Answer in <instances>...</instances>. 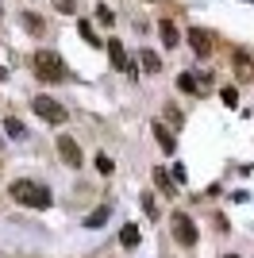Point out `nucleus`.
Segmentation results:
<instances>
[{"label": "nucleus", "instance_id": "1", "mask_svg": "<svg viewBox=\"0 0 254 258\" xmlns=\"http://www.w3.org/2000/svg\"><path fill=\"white\" fill-rule=\"evenodd\" d=\"M12 201L23 208H50V189L42 181H31V177H20V181H12Z\"/></svg>", "mask_w": 254, "mask_h": 258}, {"label": "nucleus", "instance_id": "2", "mask_svg": "<svg viewBox=\"0 0 254 258\" xmlns=\"http://www.w3.org/2000/svg\"><path fill=\"white\" fill-rule=\"evenodd\" d=\"M31 74L39 77V81H46V85H58V81H66V62L58 50H35L31 54Z\"/></svg>", "mask_w": 254, "mask_h": 258}, {"label": "nucleus", "instance_id": "3", "mask_svg": "<svg viewBox=\"0 0 254 258\" xmlns=\"http://www.w3.org/2000/svg\"><path fill=\"white\" fill-rule=\"evenodd\" d=\"M169 227H173V239L181 247H197V224H193L189 212H173L169 216Z\"/></svg>", "mask_w": 254, "mask_h": 258}, {"label": "nucleus", "instance_id": "4", "mask_svg": "<svg viewBox=\"0 0 254 258\" xmlns=\"http://www.w3.org/2000/svg\"><path fill=\"white\" fill-rule=\"evenodd\" d=\"M31 108H35V116H39V119L54 123V127H58V123H66V108L58 104L54 97H31Z\"/></svg>", "mask_w": 254, "mask_h": 258}, {"label": "nucleus", "instance_id": "5", "mask_svg": "<svg viewBox=\"0 0 254 258\" xmlns=\"http://www.w3.org/2000/svg\"><path fill=\"white\" fill-rule=\"evenodd\" d=\"M58 154H62V162L70 166V170H77V166L85 162V158H81V147H77L70 135H58Z\"/></svg>", "mask_w": 254, "mask_h": 258}, {"label": "nucleus", "instance_id": "6", "mask_svg": "<svg viewBox=\"0 0 254 258\" xmlns=\"http://www.w3.org/2000/svg\"><path fill=\"white\" fill-rule=\"evenodd\" d=\"M108 58H112V70H119V74H131V62H127V50L119 39H108Z\"/></svg>", "mask_w": 254, "mask_h": 258}, {"label": "nucleus", "instance_id": "7", "mask_svg": "<svg viewBox=\"0 0 254 258\" xmlns=\"http://www.w3.org/2000/svg\"><path fill=\"white\" fill-rule=\"evenodd\" d=\"M189 46L201 54V58H208L216 43H212V35H208V31H201V27H189Z\"/></svg>", "mask_w": 254, "mask_h": 258}, {"label": "nucleus", "instance_id": "8", "mask_svg": "<svg viewBox=\"0 0 254 258\" xmlns=\"http://www.w3.org/2000/svg\"><path fill=\"white\" fill-rule=\"evenodd\" d=\"M154 139H158V147H162L166 154L177 151V139H173V131H169L166 123H158V119H154Z\"/></svg>", "mask_w": 254, "mask_h": 258}, {"label": "nucleus", "instance_id": "9", "mask_svg": "<svg viewBox=\"0 0 254 258\" xmlns=\"http://www.w3.org/2000/svg\"><path fill=\"white\" fill-rule=\"evenodd\" d=\"M154 185H158V189H162L166 197H177V193H181V189H177V181H173V177H169L166 170H158V166H154Z\"/></svg>", "mask_w": 254, "mask_h": 258}, {"label": "nucleus", "instance_id": "10", "mask_svg": "<svg viewBox=\"0 0 254 258\" xmlns=\"http://www.w3.org/2000/svg\"><path fill=\"white\" fill-rule=\"evenodd\" d=\"M108 216H112V205H96L93 212L85 216V227H104V224H108Z\"/></svg>", "mask_w": 254, "mask_h": 258}, {"label": "nucleus", "instance_id": "11", "mask_svg": "<svg viewBox=\"0 0 254 258\" xmlns=\"http://www.w3.org/2000/svg\"><path fill=\"white\" fill-rule=\"evenodd\" d=\"M158 35H162V43H166V46H177L181 43V31L173 27V20H158Z\"/></svg>", "mask_w": 254, "mask_h": 258}, {"label": "nucleus", "instance_id": "12", "mask_svg": "<svg viewBox=\"0 0 254 258\" xmlns=\"http://www.w3.org/2000/svg\"><path fill=\"white\" fill-rule=\"evenodd\" d=\"M177 89H181V93H189V97H201V81H197L193 74H181L177 77Z\"/></svg>", "mask_w": 254, "mask_h": 258}, {"label": "nucleus", "instance_id": "13", "mask_svg": "<svg viewBox=\"0 0 254 258\" xmlns=\"http://www.w3.org/2000/svg\"><path fill=\"white\" fill-rule=\"evenodd\" d=\"M77 31H81V39H85L89 46H100V35L93 31V23H89V20H81V23H77Z\"/></svg>", "mask_w": 254, "mask_h": 258}, {"label": "nucleus", "instance_id": "14", "mask_svg": "<svg viewBox=\"0 0 254 258\" xmlns=\"http://www.w3.org/2000/svg\"><path fill=\"white\" fill-rule=\"evenodd\" d=\"M119 243H123V247H139V227H135V224H123V231H119Z\"/></svg>", "mask_w": 254, "mask_h": 258}, {"label": "nucleus", "instance_id": "15", "mask_svg": "<svg viewBox=\"0 0 254 258\" xmlns=\"http://www.w3.org/2000/svg\"><path fill=\"white\" fill-rule=\"evenodd\" d=\"M239 62V81H254V62H246V54H235Z\"/></svg>", "mask_w": 254, "mask_h": 258}, {"label": "nucleus", "instance_id": "16", "mask_svg": "<svg viewBox=\"0 0 254 258\" xmlns=\"http://www.w3.org/2000/svg\"><path fill=\"white\" fill-rule=\"evenodd\" d=\"M139 62H143V70H150V74H158V70H162V62H158V54H154V50H143V54H139Z\"/></svg>", "mask_w": 254, "mask_h": 258}, {"label": "nucleus", "instance_id": "17", "mask_svg": "<svg viewBox=\"0 0 254 258\" xmlns=\"http://www.w3.org/2000/svg\"><path fill=\"white\" fill-rule=\"evenodd\" d=\"M4 131H8L12 139H23V135H27V127H23V123H20L16 116H8V119H4Z\"/></svg>", "mask_w": 254, "mask_h": 258}, {"label": "nucleus", "instance_id": "18", "mask_svg": "<svg viewBox=\"0 0 254 258\" xmlns=\"http://www.w3.org/2000/svg\"><path fill=\"white\" fill-rule=\"evenodd\" d=\"M139 205H143V212H147L150 220H158V205H154V197H150V193H143V201H139Z\"/></svg>", "mask_w": 254, "mask_h": 258}, {"label": "nucleus", "instance_id": "19", "mask_svg": "<svg viewBox=\"0 0 254 258\" xmlns=\"http://www.w3.org/2000/svg\"><path fill=\"white\" fill-rule=\"evenodd\" d=\"M23 27H27V31H42V20L31 16V12H23Z\"/></svg>", "mask_w": 254, "mask_h": 258}, {"label": "nucleus", "instance_id": "20", "mask_svg": "<svg viewBox=\"0 0 254 258\" xmlns=\"http://www.w3.org/2000/svg\"><path fill=\"white\" fill-rule=\"evenodd\" d=\"M96 170H100V173H112V170H116V162L108 158V154H96Z\"/></svg>", "mask_w": 254, "mask_h": 258}, {"label": "nucleus", "instance_id": "21", "mask_svg": "<svg viewBox=\"0 0 254 258\" xmlns=\"http://www.w3.org/2000/svg\"><path fill=\"white\" fill-rule=\"evenodd\" d=\"M54 8H58V12H66V16H74V12H77V4H74V0H54Z\"/></svg>", "mask_w": 254, "mask_h": 258}, {"label": "nucleus", "instance_id": "22", "mask_svg": "<svg viewBox=\"0 0 254 258\" xmlns=\"http://www.w3.org/2000/svg\"><path fill=\"white\" fill-rule=\"evenodd\" d=\"M220 97H223V104H227V108H235V104H239V97H235V89H223Z\"/></svg>", "mask_w": 254, "mask_h": 258}, {"label": "nucleus", "instance_id": "23", "mask_svg": "<svg viewBox=\"0 0 254 258\" xmlns=\"http://www.w3.org/2000/svg\"><path fill=\"white\" fill-rule=\"evenodd\" d=\"M166 116H169V123H173V127H181V112H177V108H173V104L166 108Z\"/></svg>", "mask_w": 254, "mask_h": 258}, {"label": "nucleus", "instance_id": "24", "mask_svg": "<svg viewBox=\"0 0 254 258\" xmlns=\"http://www.w3.org/2000/svg\"><path fill=\"white\" fill-rule=\"evenodd\" d=\"M4 77H8V70H4V66H0V81H4Z\"/></svg>", "mask_w": 254, "mask_h": 258}, {"label": "nucleus", "instance_id": "25", "mask_svg": "<svg viewBox=\"0 0 254 258\" xmlns=\"http://www.w3.org/2000/svg\"><path fill=\"white\" fill-rule=\"evenodd\" d=\"M223 258H239V254H223Z\"/></svg>", "mask_w": 254, "mask_h": 258}]
</instances>
